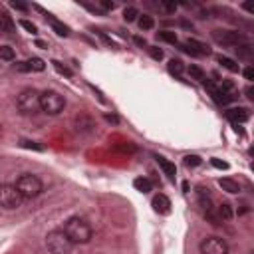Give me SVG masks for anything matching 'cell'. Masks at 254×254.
<instances>
[{
	"label": "cell",
	"instance_id": "32",
	"mask_svg": "<svg viewBox=\"0 0 254 254\" xmlns=\"http://www.w3.org/2000/svg\"><path fill=\"white\" fill-rule=\"evenodd\" d=\"M161 8H163V10H167L169 14H175V10H177V2H161Z\"/></svg>",
	"mask_w": 254,
	"mask_h": 254
},
{
	"label": "cell",
	"instance_id": "33",
	"mask_svg": "<svg viewBox=\"0 0 254 254\" xmlns=\"http://www.w3.org/2000/svg\"><path fill=\"white\" fill-rule=\"evenodd\" d=\"M211 163H212V167H216V169H228V163H226V161H220V159H211Z\"/></svg>",
	"mask_w": 254,
	"mask_h": 254
},
{
	"label": "cell",
	"instance_id": "40",
	"mask_svg": "<svg viewBox=\"0 0 254 254\" xmlns=\"http://www.w3.org/2000/svg\"><path fill=\"white\" fill-rule=\"evenodd\" d=\"M244 93H246L248 99H254V87H252V85H248V87L244 89Z\"/></svg>",
	"mask_w": 254,
	"mask_h": 254
},
{
	"label": "cell",
	"instance_id": "8",
	"mask_svg": "<svg viewBox=\"0 0 254 254\" xmlns=\"http://www.w3.org/2000/svg\"><path fill=\"white\" fill-rule=\"evenodd\" d=\"M201 254H228V244L220 236H207L199 244Z\"/></svg>",
	"mask_w": 254,
	"mask_h": 254
},
{
	"label": "cell",
	"instance_id": "4",
	"mask_svg": "<svg viewBox=\"0 0 254 254\" xmlns=\"http://www.w3.org/2000/svg\"><path fill=\"white\" fill-rule=\"evenodd\" d=\"M16 105H18V111L24 113V115H34L40 111V91L28 87V89H22L16 97Z\"/></svg>",
	"mask_w": 254,
	"mask_h": 254
},
{
	"label": "cell",
	"instance_id": "30",
	"mask_svg": "<svg viewBox=\"0 0 254 254\" xmlns=\"http://www.w3.org/2000/svg\"><path fill=\"white\" fill-rule=\"evenodd\" d=\"M20 26H22L24 30H28L30 34H36V30H38V28H36V24H32L30 20H20Z\"/></svg>",
	"mask_w": 254,
	"mask_h": 254
},
{
	"label": "cell",
	"instance_id": "28",
	"mask_svg": "<svg viewBox=\"0 0 254 254\" xmlns=\"http://www.w3.org/2000/svg\"><path fill=\"white\" fill-rule=\"evenodd\" d=\"M201 163H203V159H201L199 155H187V157H185V165H187V167H199Z\"/></svg>",
	"mask_w": 254,
	"mask_h": 254
},
{
	"label": "cell",
	"instance_id": "17",
	"mask_svg": "<svg viewBox=\"0 0 254 254\" xmlns=\"http://www.w3.org/2000/svg\"><path fill=\"white\" fill-rule=\"evenodd\" d=\"M234 50H236V54H238V58H240V60H252V56H254V48H252L248 42H246V44L236 46Z\"/></svg>",
	"mask_w": 254,
	"mask_h": 254
},
{
	"label": "cell",
	"instance_id": "14",
	"mask_svg": "<svg viewBox=\"0 0 254 254\" xmlns=\"http://www.w3.org/2000/svg\"><path fill=\"white\" fill-rule=\"evenodd\" d=\"M0 30L6 32V34H14L16 32V24L6 12H0Z\"/></svg>",
	"mask_w": 254,
	"mask_h": 254
},
{
	"label": "cell",
	"instance_id": "21",
	"mask_svg": "<svg viewBox=\"0 0 254 254\" xmlns=\"http://www.w3.org/2000/svg\"><path fill=\"white\" fill-rule=\"evenodd\" d=\"M48 18H50V14H48ZM50 26L54 28V32H56L58 36H68V34H70V28H68L66 24H62V22L54 20V18H50Z\"/></svg>",
	"mask_w": 254,
	"mask_h": 254
},
{
	"label": "cell",
	"instance_id": "31",
	"mask_svg": "<svg viewBox=\"0 0 254 254\" xmlns=\"http://www.w3.org/2000/svg\"><path fill=\"white\" fill-rule=\"evenodd\" d=\"M14 70H16V72H22V74L32 72L30 66H28V62H16V64H14Z\"/></svg>",
	"mask_w": 254,
	"mask_h": 254
},
{
	"label": "cell",
	"instance_id": "6",
	"mask_svg": "<svg viewBox=\"0 0 254 254\" xmlns=\"http://www.w3.org/2000/svg\"><path fill=\"white\" fill-rule=\"evenodd\" d=\"M22 203L24 199L14 185H0V207L12 211V209L22 207Z\"/></svg>",
	"mask_w": 254,
	"mask_h": 254
},
{
	"label": "cell",
	"instance_id": "26",
	"mask_svg": "<svg viewBox=\"0 0 254 254\" xmlns=\"http://www.w3.org/2000/svg\"><path fill=\"white\" fill-rule=\"evenodd\" d=\"M137 16H139V10H137V8H133V6H127V8L123 10V18H125V22H133V20H137Z\"/></svg>",
	"mask_w": 254,
	"mask_h": 254
},
{
	"label": "cell",
	"instance_id": "18",
	"mask_svg": "<svg viewBox=\"0 0 254 254\" xmlns=\"http://www.w3.org/2000/svg\"><path fill=\"white\" fill-rule=\"evenodd\" d=\"M216 60H218V64H220L222 68H226L228 72H232V74L240 72V66H238V64H236V62H234L232 58H228V56H218Z\"/></svg>",
	"mask_w": 254,
	"mask_h": 254
},
{
	"label": "cell",
	"instance_id": "20",
	"mask_svg": "<svg viewBox=\"0 0 254 254\" xmlns=\"http://www.w3.org/2000/svg\"><path fill=\"white\" fill-rule=\"evenodd\" d=\"M137 24H139L141 30H153V28H155V20H153V16H149V14H143V16L139 14Z\"/></svg>",
	"mask_w": 254,
	"mask_h": 254
},
{
	"label": "cell",
	"instance_id": "37",
	"mask_svg": "<svg viewBox=\"0 0 254 254\" xmlns=\"http://www.w3.org/2000/svg\"><path fill=\"white\" fill-rule=\"evenodd\" d=\"M10 6H12V8H16V10H22V12H26V10H28V6H26V4H22V2H10Z\"/></svg>",
	"mask_w": 254,
	"mask_h": 254
},
{
	"label": "cell",
	"instance_id": "9",
	"mask_svg": "<svg viewBox=\"0 0 254 254\" xmlns=\"http://www.w3.org/2000/svg\"><path fill=\"white\" fill-rule=\"evenodd\" d=\"M181 50H185V52L191 54V56H209V54H211V48H209L207 44L195 40V38L185 40V42L181 44Z\"/></svg>",
	"mask_w": 254,
	"mask_h": 254
},
{
	"label": "cell",
	"instance_id": "34",
	"mask_svg": "<svg viewBox=\"0 0 254 254\" xmlns=\"http://www.w3.org/2000/svg\"><path fill=\"white\" fill-rule=\"evenodd\" d=\"M22 147H26V149H36V151H42V145H36L34 141H22Z\"/></svg>",
	"mask_w": 254,
	"mask_h": 254
},
{
	"label": "cell",
	"instance_id": "16",
	"mask_svg": "<svg viewBox=\"0 0 254 254\" xmlns=\"http://www.w3.org/2000/svg\"><path fill=\"white\" fill-rule=\"evenodd\" d=\"M133 187H135L139 193H149V191H153V183H151V179H147V177H137V179L133 181Z\"/></svg>",
	"mask_w": 254,
	"mask_h": 254
},
{
	"label": "cell",
	"instance_id": "12",
	"mask_svg": "<svg viewBox=\"0 0 254 254\" xmlns=\"http://www.w3.org/2000/svg\"><path fill=\"white\" fill-rule=\"evenodd\" d=\"M155 161L159 163V167L163 169V173L169 177V179H175V175H177V169H175V163H171V161H167L165 157H161V155H155Z\"/></svg>",
	"mask_w": 254,
	"mask_h": 254
},
{
	"label": "cell",
	"instance_id": "25",
	"mask_svg": "<svg viewBox=\"0 0 254 254\" xmlns=\"http://www.w3.org/2000/svg\"><path fill=\"white\" fill-rule=\"evenodd\" d=\"M16 58V52L10 48V46H0V60H6V62H12Z\"/></svg>",
	"mask_w": 254,
	"mask_h": 254
},
{
	"label": "cell",
	"instance_id": "3",
	"mask_svg": "<svg viewBox=\"0 0 254 254\" xmlns=\"http://www.w3.org/2000/svg\"><path fill=\"white\" fill-rule=\"evenodd\" d=\"M74 246L76 244L66 236L62 228H54L46 234V248L50 250V254H72Z\"/></svg>",
	"mask_w": 254,
	"mask_h": 254
},
{
	"label": "cell",
	"instance_id": "10",
	"mask_svg": "<svg viewBox=\"0 0 254 254\" xmlns=\"http://www.w3.org/2000/svg\"><path fill=\"white\" fill-rule=\"evenodd\" d=\"M248 117H250V113H248V109H246V107H232V109H228V111H226V119H228V121H232L234 125L248 121Z\"/></svg>",
	"mask_w": 254,
	"mask_h": 254
},
{
	"label": "cell",
	"instance_id": "5",
	"mask_svg": "<svg viewBox=\"0 0 254 254\" xmlns=\"http://www.w3.org/2000/svg\"><path fill=\"white\" fill-rule=\"evenodd\" d=\"M66 107V97L58 91H44L40 93V111L48 115H60Z\"/></svg>",
	"mask_w": 254,
	"mask_h": 254
},
{
	"label": "cell",
	"instance_id": "7",
	"mask_svg": "<svg viewBox=\"0 0 254 254\" xmlns=\"http://www.w3.org/2000/svg\"><path fill=\"white\" fill-rule=\"evenodd\" d=\"M212 40L216 44L228 46V48H236L240 44H246V38L236 30H214L212 32Z\"/></svg>",
	"mask_w": 254,
	"mask_h": 254
},
{
	"label": "cell",
	"instance_id": "35",
	"mask_svg": "<svg viewBox=\"0 0 254 254\" xmlns=\"http://www.w3.org/2000/svg\"><path fill=\"white\" fill-rule=\"evenodd\" d=\"M99 6H101L103 10H113V8H115V2H109V0H101Z\"/></svg>",
	"mask_w": 254,
	"mask_h": 254
},
{
	"label": "cell",
	"instance_id": "29",
	"mask_svg": "<svg viewBox=\"0 0 254 254\" xmlns=\"http://www.w3.org/2000/svg\"><path fill=\"white\" fill-rule=\"evenodd\" d=\"M147 50H149L151 58H153V60H157V62H159V60H163V56H165V54H163V50H161V48H157V46H149Z\"/></svg>",
	"mask_w": 254,
	"mask_h": 254
},
{
	"label": "cell",
	"instance_id": "19",
	"mask_svg": "<svg viewBox=\"0 0 254 254\" xmlns=\"http://www.w3.org/2000/svg\"><path fill=\"white\" fill-rule=\"evenodd\" d=\"M167 70H169V74H173V76H177V78H181L183 76V72H185V64L181 62V60H169V64H167Z\"/></svg>",
	"mask_w": 254,
	"mask_h": 254
},
{
	"label": "cell",
	"instance_id": "27",
	"mask_svg": "<svg viewBox=\"0 0 254 254\" xmlns=\"http://www.w3.org/2000/svg\"><path fill=\"white\" fill-rule=\"evenodd\" d=\"M28 66H30L32 72H44V70H46V64H44V60H40V58L28 60Z\"/></svg>",
	"mask_w": 254,
	"mask_h": 254
},
{
	"label": "cell",
	"instance_id": "2",
	"mask_svg": "<svg viewBox=\"0 0 254 254\" xmlns=\"http://www.w3.org/2000/svg\"><path fill=\"white\" fill-rule=\"evenodd\" d=\"M14 187L18 189V193L22 195L24 201H26V199H36V197H40L42 191H44V183L40 181V177H36V175H32V173L20 175V177L16 179Z\"/></svg>",
	"mask_w": 254,
	"mask_h": 254
},
{
	"label": "cell",
	"instance_id": "13",
	"mask_svg": "<svg viewBox=\"0 0 254 254\" xmlns=\"http://www.w3.org/2000/svg\"><path fill=\"white\" fill-rule=\"evenodd\" d=\"M197 197H199V203H201V207L205 209V212L214 211V207H212V199H211L209 191H205L203 187H199V189H197Z\"/></svg>",
	"mask_w": 254,
	"mask_h": 254
},
{
	"label": "cell",
	"instance_id": "36",
	"mask_svg": "<svg viewBox=\"0 0 254 254\" xmlns=\"http://www.w3.org/2000/svg\"><path fill=\"white\" fill-rule=\"evenodd\" d=\"M54 66H56V70H58L60 74H64V76H72V72H70L68 68H64V66H62L60 62H54Z\"/></svg>",
	"mask_w": 254,
	"mask_h": 254
},
{
	"label": "cell",
	"instance_id": "23",
	"mask_svg": "<svg viewBox=\"0 0 254 254\" xmlns=\"http://www.w3.org/2000/svg\"><path fill=\"white\" fill-rule=\"evenodd\" d=\"M187 72H189V76H191L193 80H197V82H205V80H207V74H205L199 66H189Z\"/></svg>",
	"mask_w": 254,
	"mask_h": 254
},
{
	"label": "cell",
	"instance_id": "38",
	"mask_svg": "<svg viewBox=\"0 0 254 254\" xmlns=\"http://www.w3.org/2000/svg\"><path fill=\"white\" fill-rule=\"evenodd\" d=\"M133 42H135V44H137L139 48H147V42H145V40H143L141 36H135V38H133Z\"/></svg>",
	"mask_w": 254,
	"mask_h": 254
},
{
	"label": "cell",
	"instance_id": "39",
	"mask_svg": "<svg viewBox=\"0 0 254 254\" xmlns=\"http://www.w3.org/2000/svg\"><path fill=\"white\" fill-rule=\"evenodd\" d=\"M242 74H244V78H246L248 82H250V80H254V70H252V68H246Z\"/></svg>",
	"mask_w": 254,
	"mask_h": 254
},
{
	"label": "cell",
	"instance_id": "24",
	"mask_svg": "<svg viewBox=\"0 0 254 254\" xmlns=\"http://www.w3.org/2000/svg\"><path fill=\"white\" fill-rule=\"evenodd\" d=\"M218 218H220V220H230V218H232V209H230L228 203H222V205L218 207Z\"/></svg>",
	"mask_w": 254,
	"mask_h": 254
},
{
	"label": "cell",
	"instance_id": "22",
	"mask_svg": "<svg viewBox=\"0 0 254 254\" xmlns=\"http://www.w3.org/2000/svg\"><path fill=\"white\" fill-rule=\"evenodd\" d=\"M157 40H161V42H167V44H177V42H179L177 34H175V32H169V30H163V32H159V34H157Z\"/></svg>",
	"mask_w": 254,
	"mask_h": 254
},
{
	"label": "cell",
	"instance_id": "15",
	"mask_svg": "<svg viewBox=\"0 0 254 254\" xmlns=\"http://www.w3.org/2000/svg\"><path fill=\"white\" fill-rule=\"evenodd\" d=\"M218 187H220L222 191L230 193V195L240 193V185H238L236 181H232V179H220V181H218Z\"/></svg>",
	"mask_w": 254,
	"mask_h": 254
},
{
	"label": "cell",
	"instance_id": "1",
	"mask_svg": "<svg viewBox=\"0 0 254 254\" xmlns=\"http://www.w3.org/2000/svg\"><path fill=\"white\" fill-rule=\"evenodd\" d=\"M62 230L66 232V236H68L74 244H87V242L91 240V236H93V230H91L89 222H87L85 218H82V216H72V218H68V220L64 222V228H62Z\"/></svg>",
	"mask_w": 254,
	"mask_h": 254
},
{
	"label": "cell",
	"instance_id": "11",
	"mask_svg": "<svg viewBox=\"0 0 254 254\" xmlns=\"http://www.w3.org/2000/svg\"><path fill=\"white\" fill-rule=\"evenodd\" d=\"M151 205H153V209H155L159 214H169V212H171V201H169V197L163 195V193L155 195Z\"/></svg>",
	"mask_w": 254,
	"mask_h": 254
}]
</instances>
